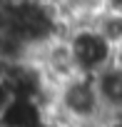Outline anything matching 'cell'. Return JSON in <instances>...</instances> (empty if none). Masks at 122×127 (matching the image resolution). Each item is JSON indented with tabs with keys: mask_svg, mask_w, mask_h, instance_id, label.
Returning a JSON list of instances; mask_svg holds the SVG:
<instances>
[{
	"mask_svg": "<svg viewBox=\"0 0 122 127\" xmlns=\"http://www.w3.org/2000/svg\"><path fill=\"white\" fill-rule=\"evenodd\" d=\"M47 115L62 120L70 127H95L105 115V105L97 92V82L92 75H72L55 87V102Z\"/></svg>",
	"mask_w": 122,
	"mask_h": 127,
	"instance_id": "6da1fadb",
	"label": "cell"
},
{
	"mask_svg": "<svg viewBox=\"0 0 122 127\" xmlns=\"http://www.w3.org/2000/svg\"><path fill=\"white\" fill-rule=\"evenodd\" d=\"M72 60H75V67L82 75H100L105 67H110L115 62V45L102 37L92 25H72L67 28L65 35Z\"/></svg>",
	"mask_w": 122,
	"mask_h": 127,
	"instance_id": "7a4b0ae2",
	"label": "cell"
},
{
	"mask_svg": "<svg viewBox=\"0 0 122 127\" xmlns=\"http://www.w3.org/2000/svg\"><path fill=\"white\" fill-rule=\"evenodd\" d=\"M95 82H97V92H100V100L107 115L122 112V70L112 62L100 75H95Z\"/></svg>",
	"mask_w": 122,
	"mask_h": 127,
	"instance_id": "3957f363",
	"label": "cell"
},
{
	"mask_svg": "<svg viewBox=\"0 0 122 127\" xmlns=\"http://www.w3.org/2000/svg\"><path fill=\"white\" fill-rule=\"evenodd\" d=\"M92 28L102 37H107L115 47H120L122 45V8H117V5L97 8L92 15Z\"/></svg>",
	"mask_w": 122,
	"mask_h": 127,
	"instance_id": "277c9868",
	"label": "cell"
},
{
	"mask_svg": "<svg viewBox=\"0 0 122 127\" xmlns=\"http://www.w3.org/2000/svg\"><path fill=\"white\" fill-rule=\"evenodd\" d=\"M13 90H10V85L8 82H0V117H3V112L8 110V105L13 102Z\"/></svg>",
	"mask_w": 122,
	"mask_h": 127,
	"instance_id": "5b68a950",
	"label": "cell"
},
{
	"mask_svg": "<svg viewBox=\"0 0 122 127\" xmlns=\"http://www.w3.org/2000/svg\"><path fill=\"white\" fill-rule=\"evenodd\" d=\"M97 127H122V112H112V115H105Z\"/></svg>",
	"mask_w": 122,
	"mask_h": 127,
	"instance_id": "8992f818",
	"label": "cell"
},
{
	"mask_svg": "<svg viewBox=\"0 0 122 127\" xmlns=\"http://www.w3.org/2000/svg\"><path fill=\"white\" fill-rule=\"evenodd\" d=\"M13 62L15 60H10V57H5L3 52H0V82H8L10 70H13Z\"/></svg>",
	"mask_w": 122,
	"mask_h": 127,
	"instance_id": "52a82bcc",
	"label": "cell"
},
{
	"mask_svg": "<svg viewBox=\"0 0 122 127\" xmlns=\"http://www.w3.org/2000/svg\"><path fill=\"white\" fill-rule=\"evenodd\" d=\"M115 65H117V67L122 70V45H120V47L115 50Z\"/></svg>",
	"mask_w": 122,
	"mask_h": 127,
	"instance_id": "ba28073f",
	"label": "cell"
},
{
	"mask_svg": "<svg viewBox=\"0 0 122 127\" xmlns=\"http://www.w3.org/2000/svg\"><path fill=\"white\" fill-rule=\"evenodd\" d=\"M92 3H95L97 8H102V5H117L120 0H92Z\"/></svg>",
	"mask_w": 122,
	"mask_h": 127,
	"instance_id": "9c48e42d",
	"label": "cell"
}]
</instances>
